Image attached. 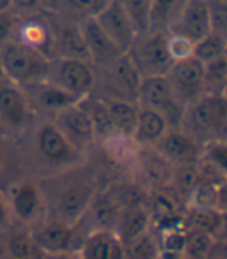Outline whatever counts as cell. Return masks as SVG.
Segmentation results:
<instances>
[{"label": "cell", "mask_w": 227, "mask_h": 259, "mask_svg": "<svg viewBox=\"0 0 227 259\" xmlns=\"http://www.w3.org/2000/svg\"><path fill=\"white\" fill-rule=\"evenodd\" d=\"M185 221L188 225L201 228L216 239H224V227H225V211L219 209H201V211H187Z\"/></svg>", "instance_id": "4dcf8cb0"}, {"label": "cell", "mask_w": 227, "mask_h": 259, "mask_svg": "<svg viewBox=\"0 0 227 259\" xmlns=\"http://www.w3.org/2000/svg\"><path fill=\"white\" fill-rule=\"evenodd\" d=\"M16 19L17 16L14 13H0V47L13 40Z\"/></svg>", "instance_id": "f35d334b"}, {"label": "cell", "mask_w": 227, "mask_h": 259, "mask_svg": "<svg viewBox=\"0 0 227 259\" xmlns=\"http://www.w3.org/2000/svg\"><path fill=\"white\" fill-rule=\"evenodd\" d=\"M212 31L227 36V2L225 0H207Z\"/></svg>", "instance_id": "74e56055"}, {"label": "cell", "mask_w": 227, "mask_h": 259, "mask_svg": "<svg viewBox=\"0 0 227 259\" xmlns=\"http://www.w3.org/2000/svg\"><path fill=\"white\" fill-rule=\"evenodd\" d=\"M7 199L14 224L31 228L45 218V200L41 186L33 176L13 179L7 188Z\"/></svg>", "instance_id": "52a82bcc"}, {"label": "cell", "mask_w": 227, "mask_h": 259, "mask_svg": "<svg viewBox=\"0 0 227 259\" xmlns=\"http://www.w3.org/2000/svg\"><path fill=\"white\" fill-rule=\"evenodd\" d=\"M49 2L50 0H41V4H42V7H44V10L47 8V5H49Z\"/></svg>", "instance_id": "f6af8a7d"}, {"label": "cell", "mask_w": 227, "mask_h": 259, "mask_svg": "<svg viewBox=\"0 0 227 259\" xmlns=\"http://www.w3.org/2000/svg\"><path fill=\"white\" fill-rule=\"evenodd\" d=\"M125 247L126 259H159L156 238L151 230L139 236L137 239L125 244Z\"/></svg>", "instance_id": "d590c367"}, {"label": "cell", "mask_w": 227, "mask_h": 259, "mask_svg": "<svg viewBox=\"0 0 227 259\" xmlns=\"http://www.w3.org/2000/svg\"><path fill=\"white\" fill-rule=\"evenodd\" d=\"M13 224H14V221H13L11 211H10L5 188L0 186V234L5 233Z\"/></svg>", "instance_id": "ab89813d"}, {"label": "cell", "mask_w": 227, "mask_h": 259, "mask_svg": "<svg viewBox=\"0 0 227 259\" xmlns=\"http://www.w3.org/2000/svg\"><path fill=\"white\" fill-rule=\"evenodd\" d=\"M168 31L184 36L193 44L210 34L212 22L207 0H187L182 11L179 13L176 22Z\"/></svg>", "instance_id": "44dd1931"}, {"label": "cell", "mask_w": 227, "mask_h": 259, "mask_svg": "<svg viewBox=\"0 0 227 259\" xmlns=\"http://www.w3.org/2000/svg\"><path fill=\"white\" fill-rule=\"evenodd\" d=\"M171 126L161 113L140 107L139 120H137V124H135L131 140L137 146L154 148L157 145V141L165 135V132Z\"/></svg>", "instance_id": "d4e9b609"}, {"label": "cell", "mask_w": 227, "mask_h": 259, "mask_svg": "<svg viewBox=\"0 0 227 259\" xmlns=\"http://www.w3.org/2000/svg\"><path fill=\"white\" fill-rule=\"evenodd\" d=\"M30 231L42 253L77 251L84 236L81 225H67L50 218H44L41 222L33 225Z\"/></svg>", "instance_id": "4fadbf2b"}, {"label": "cell", "mask_w": 227, "mask_h": 259, "mask_svg": "<svg viewBox=\"0 0 227 259\" xmlns=\"http://www.w3.org/2000/svg\"><path fill=\"white\" fill-rule=\"evenodd\" d=\"M114 132L120 137L131 138L139 120L140 106L137 101H125V100H104Z\"/></svg>", "instance_id": "484cf974"}, {"label": "cell", "mask_w": 227, "mask_h": 259, "mask_svg": "<svg viewBox=\"0 0 227 259\" xmlns=\"http://www.w3.org/2000/svg\"><path fill=\"white\" fill-rule=\"evenodd\" d=\"M36 120L37 116L27 92L10 79L0 84V132L13 140H19Z\"/></svg>", "instance_id": "8992f818"}, {"label": "cell", "mask_w": 227, "mask_h": 259, "mask_svg": "<svg viewBox=\"0 0 227 259\" xmlns=\"http://www.w3.org/2000/svg\"><path fill=\"white\" fill-rule=\"evenodd\" d=\"M126 55L142 78L165 76L173 65V59L167 49V33L164 31L139 34Z\"/></svg>", "instance_id": "ba28073f"}, {"label": "cell", "mask_w": 227, "mask_h": 259, "mask_svg": "<svg viewBox=\"0 0 227 259\" xmlns=\"http://www.w3.org/2000/svg\"><path fill=\"white\" fill-rule=\"evenodd\" d=\"M167 49L173 62L182 61L193 55V42L180 34L167 31Z\"/></svg>", "instance_id": "8d00e7d4"}, {"label": "cell", "mask_w": 227, "mask_h": 259, "mask_svg": "<svg viewBox=\"0 0 227 259\" xmlns=\"http://www.w3.org/2000/svg\"><path fill=\"white\" fill-rule=\"evenodd\" d=\"M204 95L227 97V56L204 64Z\"/></svg>", "instance_id": "1f68e13d"}, {"label": "cell", "mask_w": 227, "mask_h": 259, "mask_svg": "<svg viewBox=\"0 0 227 259\" xmlns=\"http://www.w3.org/2000/svg\"><path fill=\"white\" fill-rule=\"evenodd\" d=\"M49 81L75 101H81L94 92L95 68L84 59L55 58L52 59Z\"/></svg>", "instance_id": "9c48e42d"}, {"label": "cell", "mask_w": 227, "mask_h": 259, "mask_svg": "<svg viewBox=\"0 0 227 259\" xmlns=\"http://www.w3.org/2000/svg\"><path fill=\"white\" fill-rule=\"evenodd\" d=\"M218 244L219 241H216L207 231L187 224L184 259H207L212 256Z\"/></svg>", "instance_id": "f1b7e54d"}, {"label": "cell", "mask_w": 227, "mask_h": 259, "mask_svg": "<svg viewBox=\"0 0 227 259\" xmlns=\"http://www.w3.org/2000/svg\"><path fill=\"white\" fill-rule=\"evenodd\" d=\"M137 103L140 107L161 113L171 127L179 126L180 116L185 109L165 76L142 78Z\"/></svg>", "instance_id": "30bf717a"}, {"label": "cell", "mask_w": 227, "mask_h": 259, "mask_svg": "<svg viewBox=\"0 0 227 259\" xmlns=\"http://www.w3.org/2000/svg\"><path fill=\"white\" fill-rule=\"evenodd\" d=\"M94 19L107 34V37L117 45V49L126 55L134 39L137 37V33H135L120 0H110L106 8Z\"/></svg>", "instance_id": "d6986e66"}, {"label": "cell", "mask_w": 227, "mask_h": 259, "mask_svg": "<svg viewBox=\"0 0 227 259\" xmlns=\"http://www.w3.org/2000/svg\"><path fill=\"white\" fill-rule=\"evenodd\" d=\"M149 230H151V219L145 205L122 208L117 222L114 225V231L119 234V238L125 244L137 239Z\"/></svg>", "instance_id": "cb8c5ba5"}, {"label": "cell", "mask_w": 227, "mask_h": 259, "mask_svg": "<svg viewBox=\"0 0 227 259\" xmlns=\"http://www.w3.org/2000/svg\"><path fill=\"white\" fill-rule=\"evenodd\" d=\"M78 25L83 34L87 59L95 70L110 65L114 61L119 59L122 55H125L117 49V45L107 37V34L101 30V27L98 25L95 19L80 20Z\"/></svg>", "instance_id": "ac0fdd59"}, {"label": "cell", "mask_w": 227, "mask_h": 259, "mask_svg": "<svg viewBox=\"0 0 227 259\" xmlns=\"http://www.w3.org/2000/svg\"><path fill=\"white\" fill-rule=\"evenodd\" d=\"M179 127L195 138L201 146L225 141L227 97L202 95L185 106Z\"/></svg>", "instance_id": "3957f363"}, {"label": "cell", "mask_w": 227, "mask_h": 259, "mask_svg": "<svg viewBox=\"0 0 227 259\" xmlns=\"http://www.w3.org/2000/svg\"><path fill=\"white\" fill-rule=\"evenodd\" d=\"M80 104L84 107L90 121H92L95 137H97V145L103 143L104 140L110 138L112 135H117L116 132H114V127H112V123H110V116H109V110H107V106H106L104 100H101V98H98L95 95H89L84 100H81Z\"/></svg>", "instance_id": "83f0119b"}, {"label": "cell", "mask_w": 227, "mask_h": 259, "mask_svg": "<svg viewBox=\"0 0 227 259\" xmlns=\"http://www.w3.org/2000/svg\"><path fill=\"white\" fill-rule=\"evenodd\" d=\"M2 251L13 259H41L42 250L34 241L28 227L13 224L5 233L0 234Z\"/></svg>", "instance_id": "603a6c76"}, {"label": "cell", "mask_w": 227, "mask_h": 259, "mask_svg": "<svg viewBox=\"0 0 227 259\" xmlns=\"http://www.w3.org/2000/svg\"><path fill=\"white\" fill-rule=\"evenodd\" d=\"M154 149L167 160L171 168H184L196 166L202 157L204 146H201L179 126H174L157 141Z\"/></svg>", "instance_id": "5bb4252c"}, {"label": "cell", "mask_w": 227, "mask_h": 259, "mask_svg": "<svg viewBox=\"0 0 227 259\" xmlns=\"http://www.w3.org/2000/svg\"><path fill=\"white\" fill-rule=\"evenodd\" d=\"M173 169L167 160L159 154L154 148L137 146L132 154L126 171L131 179L142 185L146 191L157 190L170 185Z\"/></svg>", "instance_id": "8fae6325"}, {"label": "cell", "mask_w": 227, "mask_h": 259, "mask_svg": "<svg viewBox=\"0 0 227 259\" xmlns=\"http://www.w3.org/2000/svg\"><path fill=\"white\" fill-rule=\"evenodd\" d=\"M0 61L10 81L22 89L49 79L52 59L17 40L0 47Z\"/></svg>", "instance_id": "277c9868"}, {"label": "cell", "mask_w": 227, "mask_h": 259, "mask_svg": "<svg viewBox=\"0 0 227 259\" xmlns=\"http://www.w3.org/2000/svg\"><path fill=\"white\" fill-rule=\"evenodd\" d=\"M0 259H13V257H8V256H5V254L2 253V254H0Z\"/></svg>", "instance_id": "bcb514c9"}, {"label": "cell", "mask_w": 227, "mask_h": 259, "mask_svg": "<svg viewBox=\"0 0 227 259\" xmlns=\"http://www.w3.org/2000/svg\"><path fill=\"white\" fill-rule=\"evenodd\" d=\"M45 13L49 16L52 31H53V59L77 58V59L89 61L78 22L52 11H45Z\"/></svg>", "instance_id": "e0dca14e"}, {"label": "cell", "mask_w": 227, "mask_h": 259, "mask_svg": "<svg viewBox=\"0 0 227 259\" xmlns=\"http://www.w3.org/2000/svg\"><path fill=\"white\" fill-rule=\"evenodd\" d=\"M135 33L145 34L151 25V0H120Z\"/></svg>", "instance_id": "e575fe53"}, {"label": "cell", "mask_w": 227, "mask_h": 259, "mask_svg": "<svg viewBox=\"0 0 227 259\" xmlns=\"http://www.w3.org/2000/svg\"><path fill=\"white\" fill-rule=\"evenodd\" d=\"M201 64H209L219 58L227 56V36L210 33L206 37L193 44V55Z\"/></svg>", "instance_id": "d6a6232c"}, {"label": "cell", "mask_w": 227, "mask_h": 259, "mask_svg": "<svg viewBox=\"0 0 227 259\" xmlns=\"http://www.w3.org/2000/svg\"><path fill=\"white\" fill-rule=\"evenodd\" d=\"M24 90L27 92V97L30 100V104L37 118L50 120L61 109L78 103L67 95V93L59 90L56 85H53L49 79L39 84H34V85H30Z\"/></svg>", "instance_id": "7402d4cb"}, {"label": "cell", "mask_w": 227, "mask_h": 259, "mask_svg": "<svg viewBox=\"0 0 227 259\" xmlns=\"http://www.w3.org/2000/svg\"><path fill=\"white\" fill-rule=\"evenodd\" d=\"M207 259H224V257H207Z\"/></svg>", "instance_id": "7dc6e473"}, {"label": "cell", "mask_w": 227, "mask_h": 259, "mask_svg": "<svg viewBox=\"0 0 227 259\" xmlns=\"http://www.w3.org/2000/svg\"><path fill=\"white\" fill-rule=\"evenodd\" d=\"M110 0H50L45 11H52L75 22L97 17Z\"/></svg>", "instance_id": "4316f807"}, {"label": "cell", "mask_w": 227, "mask_h": 259, "mask_svg": "<svg viewBox=\"0 0 227 259\" xmlns=\"http://www.w3.org/2000/svg\"><path fill=\"white\" fill-rule=\"evenodd\" d=\"M17 164H22L17 141L0 132V186L2 188L4 183L7 186L13 180L11 172Z\"/></svg>", "instance_id": "836d02e7"}, {"label": "cell", "mask_w": 227, "mask_h": 259, "mask_svg": "<svg viewBox=\"0 0 227 259\" xmlns=\"http://www.w3.org/2000/svg\"><path fill=\"white\" fill-rule=\"evenodd\" d=\"M165 78L184 107L204 95V64L193 56L173 62Z\"/></svg>", "instance_id": "9a60e30c"}, {"label": "cell", "mask_w": 227, "mask_h": 259, "mask_svg": "<svg viewBox=\"0 0 227 259\" xmlns=\"http://www.w3.org/2000/svg\"><path fill=\"white\" fill-rule=\"evenodd\" d=\"M50 120L80 152L90 157V152L97 146V137L92 121L80 101L61 109Z\"/></svg>", "instance_id": "7c38bea8"}, {"label": "cell", "mask_w": 227, "mask_h": 259, "mask_svg": "<svg viewBox=\"0 0 227 259\" xmlns=\"http://www.w3.org/2000/svg\"><path fill=\"white\" fill-rule=\"evenodd\" d=\"M187 0H151L149 31L167 33L182 11Z\"/></svg>", "instance_id": "f546056e"}, {"label": "cell", "mask_w": 227, "mask_h": 259, "mask_svg": "<svg viewBox=\"0 0 227 259\" xmlns=\"http://www.w3.org/2000/svg\"><path fill=\"white\" fill-rule=\"evenodd\" d=\"M7 79H10V78L7 76L5 70H4V65H2V61H0V84H2L4 81H7Z\"/></svg>", "instance_id": "ee69618b"}, {"label": "cell", "mask_w": 227, "mask_h": 259, "mask_svg": "<svg viewBox=\"0 0 227 259\" xmlns=\"http://www.w3.org/2000/svg\"><path fill=\"white\" fill-rule=\"evenodd\" d=\"M14 5V14L16 16H25V14H33L39 13L44 10L41 0H13Z\"/></svg>", "instance_id": "60d3db41"}, {"label": "cell", "mask_w": 227, "mask_h": 259, "mask_svg": "<svg viewBox=\"0 0 227 259\" xmlns=\"http://www.w3.org/2000/svg\"><path fill=\"white\" fill-rule=\"evenodd\" d=\"M81 259H126L125 242L114 230H89L78 245Z\"/></svg>", "instance_id": "ffe728a7"}, {"label": "cell", "mask_w": 227, "mask_h": 259, "mask_svg": "<svg viewBox=\"0 0 227 259\" xmlns=\"http://www.w3.org/2000/svg\"><path fill=\"white\" fill-rule=\"evenodd\" d=\"M45 200V218L67 225H80L103 186L98 169L90 158L78 166L50 176L36 177Z\"/></svg>", "instance_id": "6da1fadb"}, {"label": "cell", "mask_w": 227, "mask_h": 259, "mask_svg": "<svg viewBox=\"0 0 227 259\" xmlns=\"http://www.w3.org/2000/svg\"><path fill=\"white\" fill-rule=\"evenodd\" d=\"M0 245H2V242H0Z\"/></svg>", "instance_id": "c3c4849f"}, {"label": "cell", "mask_w": 227, "mask_h": 259, "mask_svg": "<svg viewBox=\"0 0 227 259\" xmlns=\"http://www.w3.org/2000/svg\"><path fill=\"white\" fill-rule=\"evenodd\" d=\"M16 141L20 161L27 164L33 177L69 169L90 158L80 152L49 118H37L28 132Z\"/></svg>", "instance_id": "7a4b0ae2"}, {"label": "cell", "mask_w": 227, "mask_h": 259, "mask_svg": "<svg viewBox=\"0 0 227 259\" xmlns=\"http://www.w3.org/2000/svg\"><path fill=\"white\" fill-rule=\"evenodd\" d=\"M41 259H81L78 251H53L42 253Z\"/></svg>", "instance_id": "b9f144b4"}, {"label": "cell", "mask_w": 227, "mask_h": 259, "mask_svg": "<svg viewBox=\"0 0 227 259\" xmlns=\"http://www.w3.org/2000/svg\"><path fill=\"white\" fill-rule=\"evenodd\" d=\"M142 76L128 55H122L110 65L95 70V87L90 95L101 100L137 101Z\"/></svg>", "instance_id": "5b68a950"}, {"label": "cell", "mask_w": 227, "mask_h": 259, "mask_svg": "<svg viewBox=\"0 0 227 259\" xmlns=\"http://www.w3.org/2000/svg\"><path fill=\"white\" fill-rule=\"evenodd\" d=\"M13 0H0V13H14Z\"/></svg>", "instance_id": "7bdbcfd3"}, {"label": "cell", "mask_w": 227, "mask_h": 259, "mask_svg": "<svg viewBox=\"0 0 227 259\" xmlns=\"http://www.w3.org/2000/svg\"><path fill=\"white\" fill-rule=\"evenodd\" d=\"M13 40L31 47L53 59V31L45 10L33 14L17 16Z\"/></svg>", "instance_id": "2e32d148"}]
</instances>
